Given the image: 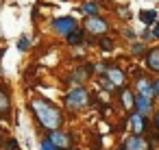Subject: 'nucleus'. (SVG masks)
Listing matches in <instances>:
<instances>
[{
  "label": "nucleus",
  "mask_w": 159,
  "mask_h": 150,
  "mask_svg": "<svg viewBox=\"0 0 159 150\" xmlns=\"http://www.w3.org/2000/svg\"><path fill=\"white\" fill-rule=\"evenodd\" d=\"M29 109L33 111L35 115V122L44 128V130H61L66 117H63V111L59 104H55L52 100L44 98V96H35L29 104Z\"/></svg>",
  "instance_id": "1"
},
{
  "label": "nucleus",
  "mask_w": 159,
  "mask_h": 150,
  "mask_svg": "<svg viewBox=\"0 0 159 150\" xmlns=\"http://www.w3.org/2000/svg\"><path fill=\"white\" fill-rule=\"evenodd\" d=\"M63 104H66V109H70V111H85L87 107H89V94H87V89L83 87V85H74L66 96H63Z\"/></svg>",
  "instance_id": "2"
},
{
  "label": "nucleus",
  "mask_w": 159,
  "mask_h": 150,
  "mask_svg": "<svg viewBox=\"0 0 159 150\" xmlns=\"http://www.w3.org/2000/svg\"><path fill=\"white\" fill-rule=\"evenodd\" d=\"M124 124L131 128V135H139V137H146V135L150 133V128H152L150 117H144V115H139V113H135V111H131V113L126 115Z\"/></svg>",
  "instance_id": "3"
},
{
  "label": "nucleus",
  "mask_w": 159,
  "mask_h": 150,
  "mask_svg": "<svg viewBox=\"0 0 159 150\" xmlns=\"http://www.w3.org/2000/svg\"><path fill=\"white\" fill-rule=\"evenodd\" d=\"M83 31L85 35H94V37H105L107 31H109V22L102 18V15H87L83 20Z\"/></svg>",
  "instance_id": "4"
},
{
  "label": "nucleus",
  "mask_w": 159,
  "mask_h": 150,
  "mask_svg": "<svg viewBox=\"0 0 159 150\" xmlns=\"http://www.w3.org/2000/svg\"><path fill=\"white\" fill-rule=\"evenodd\" d=\"M50 29H52L57 35H61V37L66 39L70 33H74V31L81 29V26H79V20H76V18H72V15H61V18H55V20L50 22Z\"/></svg>",
  "instance_id": "5"
},
{
  "label": "nucleus",
  "mask_w": 159,
  "mask_h": 150,
  "mask_svg": "<svg viewBox=\"0 0 159 150\" xmlns=\"http://www.w3.org/2000/svg\"><path fill=\"white\" fill-rule=\"evenodd\" d=\"M46 139L55 148H59V150H70V143H72V135L70 133H63V130H50Z\"/></svg>",
  "instance_id": "6"
},
{
  "label": "nucleus",
  "mask_w": 159,
  "mask_h": 150,
  "mask_svg": "<svg viewBox=\"0 0 159 150\" xmlns=\"http://www.w3.org/2000/svg\"><path fill=\"white\" fill-rule=\"evenodd\" d=\"M135 96H144V98H155V89H152V81L148 78V76H139L137 81H135V91H133Z\"/></svg>",
  "instance_id": "7"
},
{
  "label": "nucleus",
  "mask_w": 159,
  "mask_h": 150,
  "mask_svg": "<svg viewBox=\"0 0 159 150\" xmlns=\"http://www.w3.org/2000/svg\"><path fill=\"white\" fill-rule=\"evenodd\" d=\"M122 150H148V141L146 137H139V135H129L122 139L120 143Z\"/></svg>",
  "instance_id": "8"
},
{
  "label": "nucleus",
  "mask_w": 159,
  "mask_h": 150,
  "mask_svg": "<svg viewBox=\"0 0 159 150\" xmlns=\"http://www.w3.org/2000/svg\"><path fill=\"white\" fill-rule=\"evenodd\" d=\"M135 113L144 115V117H150L155 113V102L150 98H144V96H135V107H133Z\"/></svg>",
  "instance_id": "9"
},
{
  "label": "nucleus",
  "mask_w": 159,
  "mask_h": 150,
  "mask_svg": "<svg viewBox=\"0 0 159 150\" xmlns=\"http://www.w3.org/2000/svg\"><path fill=\"white\" fill-rule=\"evenodd\" d=\"M105 78H107L113 87H122L124 81H126V74H124L122 68H118V65H109V70L105 72Z\"/></svg>",
  "instance_id": "10"
},
{
  "label": "nucleus",
  "mask_w": 159,
  "mask_h": 150,
  "mask_svg": "<svg viewBox=\"0 0 159 150\" xmlns=\"http://www.w3.org/2000/svg\"><path fill=\"white\" fill-rule=\"evenodd\" d=\"M11 115V96L5 87H0V120H9Z\"/></svg>",
  "instance_id": "11"
},
{
  "label": "nucleus",
  "mask_w": 159,
  "mask_h": 150,
  "mask_svg": "<svg viewBox=\"0 0 159 150\" xmlns=\"http://www.w3.org/2000/svg\"><path fill=\"white\" fill-rule=\"evenodd\" d=\"M116 91H118V96H120L122 107H124L126 111H133V107H135V94H133L131 89H126V87H118Z\"/></svg>",
  "instance_id": "12"
},
{
  "label": "nucleus",
  "mask_w": 159,
  "mask_h": 150,
  "mask_svg": "<svg viewBox=\"0 0 159 150\" xmlns=\"http://www.w3.org/2000/svg\"><path fill=\"white\" fill-rule=\"evenodd\" d=\"M146 52H148L146 55V68L152 74H159V46H155V48H150Z\"/></svg>",
  "instance_id": "13"
},
{
  "label": "nucleus",
  "mask_w": 159,
  "mask_h": 150,
  "mask_svg": "<svg viewBox=\"0 0 159 150\" xmlns=\"http://www.w3.org/2000/svg\"><path fill=\"white\" fill-rule=\"evenodd\" d=\"M94 72V65H85V68H76V70H72V74H70V81H74L76 85H83L85 81H87V76Z\"/></svg>",
  "instance_id": "14"
},
{
  "label": "nucleus",
  "mask_w": 159,
  "mask_h": 150,
  "mask_svg": "<svg viewBox=\"0 0 159 150\" xmlns=\"http://www.w3.org/2000/svg\"><path fill=\"white\" fill-rule=\"evenodd\" d=\"M137 18L144 22L146 29H150V26L157 24V11H155V9H142V11L137 13Z\"/></svg>",
  "instance_id": "15"
},
{
  "label": "nucleus",
  "mask_w": 159,
  "mask_h": 150,
  "mask_svg": "<svg viewBox=\"0 0 159 150\" xmlns=\"http://www.w3.org/2000/svg\"><path fill=\"white\" fill-rule=\"evenodd\" d=\"M81 9H83L85 18L87 15H100V2H96V0H85Z\"/></svg>",
  "instance_id": "16"
},
{
  "label": "nucleus",
  "mask_w": 159,
  "mask_h": 150,
  "mask_svg": "<svg viewBox=\"0 0 159 150\" xmlns=\"http://www.w3.org/2000/svg\"><path fill=\"white\" fill-rule=\"evenodd\" d=\"M66 42H68V46H81V44L85 42V31H83V29H76L74 33H70V35L66 37Z\"/></svg>",
  "instance_id": "17"
},
{
  "label": "nucleus",
  "mask_w": 159,
  "mask_h": 150,
  "mask_svg": "<svg viewBox=\"0 0 159 150\" xmlns=\"http://www.w3.org/2000/svg\"><path fill=\"white\" fill-rule=\"evenodd\" d=\"M98 46H100L105 52H109V50H113V46H116V44H113V39H111V37H107V35H105V37H100V39H98Z\"/></svg>",
  "instance_id": "18"
},
{
  "label": "nucleus",
  "mask_w": 159,
  "mask_h": 150,
  "mask_svg": "<svg viewBox=\"0 0 159 150\" xmlns=\"http://www.w3.org/2000/svg\"><path fill=\"white\" fill-rule=\"evenodd\" d=\"M116 11H118V15H120V20H131V11H129V7H126V5H122V7H118Z\"/></svg>",
  "instance_id": "19"
},
{
  "label": "nucleus",
  "mask_w": 159,
  "mask_h": 150,
  "mask_svg": "<svg viewBox=\"0 0 159 150\" xmlns=\"http://www.w3.org/2000/svg\"><path fill=\"white\" fill-rule=\"evenodd\" d=\"M29 46H31V39L24 35V37H20V42H18V50L20 52H26L29 50Z\"/></svg>",
  "instance_id": "20"
},
{
  "label": "nucleus",
  "mask_w": 159,
  "mask_h": 150,
  "mask_svg": "<svg viewBox=\"0 0 159 150\" xmlns=\"http://www.w3.org/2000/svg\"><path fill=\"white\" fill-rule=\"evenodd\" d=\"M131 52H133V55H137V57H139V55H144V52H146V44H144V42H139V44H133Z\"/></svg>",
  "instance_id": "21"
},
{
  "label": "nucleus",
  "mask_w": 159,
  "mask_h": 150,
  "mask_svg": "<svg viewBox=\"0 0 159 150\" xmlns=\"http://www.w3.org/2000/svg\"><path fill=\"white\" fill-rule=\"evenodd\" d=\"M122 35L126 37V39H131V42H135V37H137V33L131 29V26H126V29H122Z\"/></svg>",
  "instance_id": "22"
},
{
  "label": "nucleus",
  "mask_w": 159,
  "mask_h": 150,
  "mask_svg": "<svg viewBox=\"0 0 159 150\" xmlns=\"http://www.w3.org/2000/svg\"><path fill=\"white\" fill-rule=\"evenodd\" d=\"M150 124H152V130H155V133H159V109H155V113H152V120H150Z\"/></svg>",
  "instance_id": "23"
},
{
  "label": "nucleus",
  "mask_w": 159,
  "mask_h": 150,
  "mask_svg": "<svg viewBox=\"0 0 159 150\" xmlns=\"http://www.w3.org/2000/svg\"><path fill=\"white\" fill-rule=\"evenodd\" d=\"M39 150H59V148H55L48 139H42V141H39Z\"/></svg>",
  "instance_id": "24"
},
{
  "label": "nucleus",
  "mask_w": 159,
  "mask_h": 150,
  "mask_svg": "<svg viewBox=\"0 0 159 150\" xmlns=\"http://www.w3.org/2000/svg\"><path fill=\"white\" fill-rule=\"evenodd\" d=\"M142 42L146 44V42H152V35H150V29H144L142 31Z\"/></svg>",
  "instance_id": "25"
},
{
  "label": "nucleus",
  "mask_w": 159,
  "mask_h": 150,
  "mask_svg": "<svg viewBox=\"0 0 159 150\" xmlns=\"http://www.w3.org/2000/svg\"><path fill=\"white\" fill-rule=\"evenodd\" d=\"M5 148L7 150H18V141L11 137V139H7V143H5Z\"/></svg>",
  "instance_id": "26"
},
{
  "label": "nucleus",
  "mask_w": 159,
  "mask_h": 150,
  "mask_svg": "<svg viewBox=\"0 0 159 150\" xmlns=\"http://www.w3.org/2000/svg\"><path fill=\"white\" fill-rule=\"evenodd\" d=\"M150 35H152V39H159V24L150 29Z\"/></svg>",
  "instance_id": "27"
},
{
  "label": "nucleus",
  "mask_w": 159,
  "mask_h": 150,
  "mask_svg": "<svg viewBox=\"0 0 159 150\" xmlns=\"http://www.w3.org/2000/svg\"><path fill=\"white\" fill-rule=\"evenodd\" d=\"M152 89H155V96L159 98V78H157V81H152Z\"/></svg>",
  "instance_id": "28"
},
{
  "label": "nucleus",
  "mask_w": 159,
  "mask_h": 150,
  "mask_svg": "<svg viewBox=\"0 0 159 150\" xmlns=\"http://www.w3.org/2000/svg\"><path fill=\"white\" fill-rule=\"evenodd\" d=\"M2 52H5V50H2V48H0V59H2Z\"/></svg>",
  "instance_id": "29"
},
{
  "label": "nucleus",
  "mask_w": 159,
  "mask_h": 150,
  "mask_svg": "<svg viewBox=\"0 0 159 150\" xmlns=\"http://www.w3.org/2000/svg\"><path fill=\"white\" fill-rule=\"evenodd\" d=\"M0 146H2V135H0Z\"/></svg>",
  "instance_id": "30"
},
{
  "label": "nucleus",
  "mask_w": 159,
  "mask_h": 150,
  "mask_svg": "<svg viewBox=\"0 0 159 150\" xmlns=\"http://www.w3.org/2000/svg\"><path fill=\"white\" fill-rule=\"evenodd\" d=\"M118 150H122V148H118Z\"/></svg>",
  "instance_id": "31"
},
{
  "label": "nucleus",
  "mask_w": 159,
  "mask_h": 150,
  "mask_svg": "<svg viewBox=\"0 0 159 150\" xmlns=\"http://www.w3.org/2000/svg\"><path fill=\"white\" fill-rule=\"evenodd\" d=\"M96 2H98V0H96Z\"/></svg>",
  "instance_id": "32"
},
{
  "label": "nucleus",
  "mask_w": 159,
  "mask_h": 150,
  "mask_svg": "<svg viewBox=\"0 0 159 150\" xmlns=\"http://www.w3.org/2000/svg\"><path fill=\"white\" fill-rule=\"evenodd\" d=\"M72 150H74V148H72Z\"/></svg>",
  "instance_id": "33"
}]
</instances>
